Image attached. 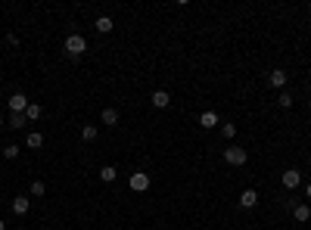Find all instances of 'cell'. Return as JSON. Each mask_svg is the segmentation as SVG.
Here are the masks:
<instances>
[{"label": "cell", "instance_id": "52a82bcc", "mask_svg": "<svg viewBox=\"0 0 311 230\" xmlns=\"http://www.w3.org/2000/svg\"><path fill=\"white\" fill-rule=\"evenodd\" d=\"M286 78H290V75H286V72H283V68H274V72L268 75V81H271V87H277V90H283V87H286Z\"/></svg>", "mask_w": 311, "mask_h": 230}, {"label": "cell", "instance_id": "7c38bea8", "mask_svg": "<svg viewBox=\"0 0 311 230\" xmlns=\"http://www.w3.org/2000/svg\"><path fill=\"white\" fill-rule=\"evenodd\" d=\"M199 124H202V128H215V124H218V112L205 109V112L199 115Z\"/></svg>", "mask_w": 311, "mask_h": 230}, {"label": "cell", "instance_id": "7402d4cb", "mask_svg": "<svg viewBox=\"0 0 311 230\" xmlns=\"http://www.w3.org/2000/svg\"><path fill=\"white\" fill-rule=\"evenodd\" d=\"M280 106H283V109H290V106H293V94H286V90H280Z\"/></svg>", "mask_w": 311, "mask_h": 230}, {"label": "cell", "instance_id": "7a4b0ae2", "mask_svg": "<svg viewBox=\"0 0 311 230\" xmlns=\"http://www.w3.org/2000/svg\"><path fill=\"white\" fill-rule=\"evenodd\" d=\"M224 162L240 168V165L249 162V153H246V149H240V146H230V149H224Z\"/></svg>", "mask_w": 311, "mask_h": 230}, {"label": "cell", "instance_id": "4fadbf2b", "mask_svg": "<svg viewBox=\"0 0 311 230\" xmlns=\"http://www.w3.org/2000/svg\"><path fill=\"white\" fill-rule=\"evenodd\" d=\"M44 115V109H41V103H28V109H25V118L28 121H38Z\"/></svg>", "mask_w": 311, "mask_h": 230}, {"label": "cell", "instance_id": "ac0fdd59", "mask_svg": "<svg viewBox=\"0 0 311 230\" xmlns=\"http://www.w3.org/2000/svg\"><path fill=\"white\" fill-rule=\"evenodd\" d=\"M293 218H296V221H308L311 209H308V205H293Z\"/></svg>", "mask_w": 311, "mask_h": 230}, {"label": "cell", "instance_id": "cb8c5ba5", "mask_svg": "<svg viewBox=\"0 0 311 230\" xmlns=\"http://www.w3.org/2000/svg\"><path fill=\"white\" fill-rule=\"evenodd\" d=\"M3 124H6V121H3V115H0V128H3Z\"/></svg>", "mask_w": 311, "mask_h": 230}, {"label": "cell", "instance_id": "ba28073f", "mask_svg": "<svg viewBox=\"0 0 311 230\" xmlns=\"http://www.w3.org/2000/svg\"><path fill=\"white\" fill-rule=\"evenodd\" d=\"M149 100H153L156 109H165L168 103H171V94H168V90H153V97H149Z\"/></svg>", "mask_w": 311, "mask_h": 230}, {"label": "cell", "instance_id": "5b68a950", "mask_svg": "<svg viewBox=\"0 0 311 230\" xmlns=\"http://www.w3.org/2000/svg\"><path fill=\"white\" fill-rule=\"evenodd\" d=\"M6 103H9V112H25L31 100H28L25 94H13V97H9V100H6Z\"/></svg>", "mask_w": 311, "mask_h": 230}, {"label": "cell", "instance_id": "603a6c76", "mask_svg": "<svg viewBox=\"0 0 311 230\" xmlns=\"http://www.w3.org/2000/svg\"><path fill=\"white\" fill-rule=\"evenodd\" d=\"M305 196H308V199H311V183H308V187H305Z\"/></svg>", "mask_w": 311, "mask_h": 230}, {"label": "cell", "instance_id": "8992f818", "mask_svg": "<svg viewBox=\"0 0 311 230\" xmlns=\"http://www.w3.org/2000/svg\"><path fill=\"white\" fill-rule=\"evenodd\" d=\"M258 205V193L255 190H243L240 193V209H255Z\"/></svg>", "mask_w": 311, "mask_h": 230}, {"label": "cell", "instance_id": "5bb4252c", "mask_svg": "<svg viewBox=\"0 0 311 230\" xmlns=\"http://www.w3.org/2000/svg\"><path fill=\"white\" fill-rule=\"evenodd\" d=\"M97 134H100V131H97V124H84V128H81V140H84V143H94V140H97Z\"/></svg>", "mask_w": 311, "mask_h": 230}, {"label": "cell", "instance_id": "30bf717a", "mask_svg": "<svg viewBox=\"0 0 311 230\" xmlns=\"http://www.w3.org/2000/svg\"><path fill=\"white\" fill-rule=\"evenodd\" d=\"M28 209H31V199L28 196H16L13 199V212L16 215H28Z\"/></svg>", "mask_w": 311, "mask_h": 230}, {"label": "cell", "instance_id": "3957f363", "mask_svg": "<svg viewBox=\"0 0 311 230\" xmlns=\"http://www.w3.org/2000/svg\"><path fill=\"white\" fill-rule=\"evenodd\" d=\"M131 190L134 193H146L149 190V174H146V171H134V174H131Z\"/></svg>", "mask_w": 311, "mask_h": 230}, {"label": "cell", "instance_id": "e0dca14e", "mask_svg": "<svg viewBox=\"0 0 311 230\" xmlns=\"http://www.w3.org/2000/svg\"><path fill=\"white\" fill-rule=\"evenodd\" d=\"M94 28H97L100 34H109V31H112V19H109V16H100V19L94 22Z\"/></svg>", "mask_w": 311, "mask_h": 230}, {"label": "cell", "instance_id": "9c48e42d", "mask_svg": "<svg viewBox=\"0 0 311 230\" xmlns=\"http://www.w3.org/2000/svg\"><path fill=\"white\" fill-rule=\"evenodd\" d=\"M100 118H103V124H106V128H115V124H119V109L106 106V109H103V115H100Z\"/></svg>", "mask_w": 311, "mask_h": 230}, {"label": "cell", "instance_id": "4316f807", "mask_svg": "<svg viewBox=\"0 0 311 230\" xmlns=\"http://www.w3.org/2000/svg\"><path fill=\"white\" fill-rule=\"evenodd\" d=\"M19 230H25V227H19Z\"/></svg>", "mask_w": 311, "mask_h": 230}, {"label": "cell", "instance_id": "ffe728a7", "mask_svg": "<svg viewBox=\"0 0 311 230\" xmlns=\"http://www.w3.org/2000/svg\"><path fill=\"white\" fill-rule=\"evenodd\" d=\"M47 187H44V180H31V196H44Z\"/></svg>", "mask_w": 311, "mask_h": 230}, {"label": "cell", "instance_id": "277c9868", "mask_svg": "<svg viewBox=\"0 0 311 230\" xmlns=\"http://www.w3.org/2000/svg\"><path fill=\"white\" fill-rule=\"evenodd\" d=\"M280 180H283V187H286V190H296L299 183H302V171H299V168H286Z\"/></svg>", "mask_w": 311, "mask_h": 230}, {"label": "cell", "instance_id": "d6986e66", "mask_svg": "<svg viewBox=\"0 0 311 230\" xmlns=\"http://www.w3.org/2000/svg\"><path fill=\"white\" fill-rule=\"evenodd\" d=\"M221 134L227 137V140H234V137H237V124H230V121H224V124H221Z\"/></svg>", "mask_w": 311, "mask_h": 230}, {"label": "cell", "instance_id": "484cf974", "mask_svg": "<svg viewBox=\"0 0 311 230\" xmlns=\"http://www.w3.org/2000/svg\"><path fill=\"white\" fill-rule=\"evenodd\" d=\"M308 106H311V100H308Z\"/></svg>", "mask_w": 311, "mask_h": 230}, {"label": "cell", "instance_id": "8fae6325", "mask_svg": "<svg viewBox=\"0 0 311 230\" xmlns=\"http://www.w3.org/2000/svg\"><path fill=\"white\" fill-rule=\"evenodd\" d=\"M25 146H28V149H41V146H44V134H38V131H28V137H25Z\"/></svg>", "mask_w": 311, "mask_h": 230}, {"label": "cell", "instance_id": "44dd1931", "mask_svg": "<svg viewBox=\"0 0 311 230\" xmlns=\"http://www.w3.org/2000/svg\"><path fill=\"white\" fill-rule=\"evenodd\" d=\"M16 156H19V146H16V143L3 146V159H16Z\"/></svg>", "mask_w": 311, "mask_h": 230}, {"label": "cell", "instance_id": "9a60e30c", "mask_svg": "<svg viewBox=\"0 0 311 230\" xmlns=\"http://www.w3.org/2000/svg\"><path fill=\"white\" fill-rule=\"evenodd\" d=\"M115 177H119V171H115L112 165H103V168H100V180H103V183H112Z\"/></svg>", "mask_w": 311, "mask_h": 230}, {"label": "cell", "instance_id": "d4e9b609", "mask_svg": "<svg viewBox=\"0 0 311 230\" xmlns=\"http://www.w3.org/2000/svg\"><path fill=\"white\" fill-rule=\"evenodd\" d=\"M0 230H6V224H3V221H0Z\"/></svg>", "mask_w": 311, "mask_h": 230}, {"label": "cell", "instance_id": "6da1fadb", "mask_svg": "<svg viewBox=\"0 0 311 230\" xmlns=\"http://www.w3.org/2000/svg\"><path fill=\"white\" fill-rule=\"evenodd\" d=\"M84 50H87L84 34H68V38H65V53H68V56H81Z\"/></svg>", "mask_w": 311, "mask_h": 230}, {"label": "cell", "instance_id": "2e32d148", "mask_svg": "<svg viewBox=\"0 0 311 230\" xmlns=\"http://www.w3.org/2000/svg\"><path fill=\"white\" fill-rule=\"evenodd\" d=\"M25 124H28V118H25V112H13V115H9V128H25Z\"/></svg>", "mask_w": 311, "mask_h": 230}]
</instances>
